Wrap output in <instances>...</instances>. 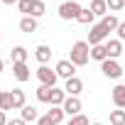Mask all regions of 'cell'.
<instances>
[{
    "label": "cell",
    "instance_id": "1",
    "mask_svg": "<svg viewBox=\"0 0 125 125\" xmlns=\"http://www.w3.org/2000/svg\"><path fill=\"white\" fill-rule=\"evenodd\" d=\"M69 61L79 69V66H86L88 61H91V44L86 42V39H79V42H74L71 44V56H69Z\"/></svg>",
    "mask_w": 125,
    "mask_h": 125
},
{
    "label": "cell",
    "instance_id": "2",
    "mask_svg": "<svg viewBox=\"0 0 125 125\" xmlns=\"http://www.w3.org/2000/svg\"><path fill=\"white\" fill-rule=\"evenodd\" d=\"M27 105V101H25V91L22 88H12V91H8L5 93V101H3V110L8 113V110H22Z\"/></svg>",
    "mask_w": 125,
    "mask_h": 125
},
{
    "label": "cell",
    "instance_id": "3",
    "mask_svg": "<svg viewBox=\"0 0 125 125\" xmlns=\"http://www.w3.org/2000/svg\"><path fill=\"white\" fill-rule=\"evenodd\" d=\"M81 10H83V8H81L79 0H66V3H61V5H59L56 12H59L61 20H66V22H69V20H79Z\"/></svg>",
    "mask_w": 125,
    "mask_h": 125
},
{
    "label": "cell",
    "instance_id": "4",
    "mask_svg": "<svg viewBox=\"0 0 125 125\" xmlns=\"http://www.w3.org/2000/svg\"><path fill=\"white\" fill-rule=\"evenodd\" d=\"M108 39H110V32H108V30H105L101 22L91 25V32H88V39H86L91 47H96V44H105Z\"/></svg>",
    "mask_w": 125,
    "mask_h": 125
},
{
    "label": "cell",
    "instance_id": "5",
    "mask_svg": "<svg viewBox=\"0 0 125 125\" xmlns=\"http://www.w3.org/2000/svg\"><path fill=\"white\" fill-rule=\"evenodd\" d=\"M37 79H39V83L42 86H56V81H59V76H56V71L54 69H49L47 64H39V69H37Z\"/></svg>",
    "mask_w": 125,
    "mask_h": 125
},
{
    "label": "cell",
    "instance_id": "6",
    "mask_svg": "<svg viewBox=\"0 0 125 125\" xmlns=\"http://www.w3.org/2000/svg\"><path fill=\"white\" fill-rule=\"evenodd\" d=\"M101 71L105 79H120L123 76V66L118 64V59H105L101 64Z\"/></svg>",
    "mask_w": 125,
    "mask_h": 125
},
{
    "label": "cell",
    "instance_id": "7",
    "mask_svg": "<svg viewBox=\"0 0 125 125\" xmlns=\"http://www.w3.org/2000/svg\"><path fill=\"white\" fill-rule=\"evenodd\" d=\"M54 71H56V76L59 79H71V76H76V66L71 64L69 59H61V61H56V66H54Z\"/></svg>",
    "mask_w": 125,
    "mask_h": 125
},
{
    "label": "cell",
    "instance_id": "8",
    "mask_svg": "<svg viewBox=\"0 0 125 125\" xmlns=\"http://www.w3.org/2000/svg\"><path fill=\"white\" fill-rule=\"evenodd\" d=\"M61 108H64V113L69 115V118H74V115H79L81 113V98L79 96H66V101H64V105H61Z\"/></svg>",
    "mask_w": 125,
    "mask_h": 125
},
{
    "label": "cell",
    "instance_id": "9",
    "mask_svg": "<svg viewBox=\"0 0 125 125\" xmlns=\"http://www.w3.org/2000/svg\"><path fill=\"white\" fill-rule=\"evenodd\" d=\"M12 76H15L20 83H25V81H30V79H32V71H30V66H27V61L12 64Z\"/></svg>",
    "mask_w": 125,
    "mask_h": 125
},
{
    "label": "cell",
    "instance_id": "10",
    "mask_svg": "<svg viewBox=\"0 0 125 125\" xmlns=\"http://www.w3.org/2000/svg\"><path fill=\"white\" fill-rule=\"evenodd\" d=\"M105 52H108V59H118V56H123V54H125V49H123V42H120L118 37L105 42Z\"/></svg>",
    "mask_w": 125,
    "mask_h": 125
},
{
    "label": "cell",
    "instance_id": "11",
    "mask_svg": "<svg viewBox=\"0 0 125 125\" xmlns=\"http://www.w3.org/2000/svg\"><path fill=\"white\" fill-rule=\"evenodd\" d=\"M64 91H66V96H79V93L83 91V81H81L79 76H71V79H66Z\"/></svg>",
    "mask_w": 125,
    "mask_h": 125
},
{
    "label": "cell",
    "instance_id": "12",
    "mask_svg": "<svg viewBox=\"0 0 125 125\" xmlns=\"http://www.w3.org/2000/svg\"><path fill=\"white\" fill-rule=\"evenodd\" d=\"M110 98H113L115 108H123V110H125V83H118V86L110 91Z\"/></svg>",
    "mask_w": 125,
    "mask_h": 125
},
{
    "label": "cell",
    "instance_id": "13",
    "mask_svg": "<svg viewBox=\"0 0 125 125\" xmlns=\"http://www.w3.org/2000/svg\"><path fill=\"white\" fill-rule=\"evenodd\" d=\"M34 56H37L39 64H49V61H52V47L49 44H39L34 49Z\"/></svg>",
    "mask_w": 125,
    "mask_h": 125
},
{
    "label": "cell",
    "instance_id": "14",
    "mask_svg": "<svg viewBox=\"0 0 125 125\" xmlns=\"http://www.w3.org/2000/svg\"><path fill=\"white\" fill-rule=\"evenodd\" d=\"M91 12H93L96 17H105L110 10H108V3H105V0H91Z\"/></svg>",
    "mask_w": 125,
    "mask_h": 125
},
{
    "label": "cell",
    "instance_id": "15",
    "mask_svg": "<svg viewBox=\"0 0 125 125\" xmlns=\"http://www.w3.org/2000/svg\"><path fill=\"white\" fill-rule=\"evenodd\" d=\"M27 56H30V52L22 47V44H17V47H12V52H10V59H12V64H20V61H27Z\"/></svg>",
    "mask_w": 125,
    "mask_h": 125
},
{
    "label": "cell",
    "instance_id": "16",
    "mask_svg": "<svg viewBox=\"0 0 125 125\" xmlns=\"http://www.w3.org/2000/svg\"><path fill=\"white\" fill-rule=\"evenodd\" d=\"M37 27H39V22H37L34 17H22V20H20V30H22L25 34H32V32H37Z\"/></svg>",
    "mask_w": 125,
    "mask_h": 125
},
{
    "label": "cell",
    "instance_id": "17",
    "mask_svg": "<svg viewBox=\"0 0 125 125\" xmlns=\"http://www.w3.org/2000/svg\"><path fill=\"white\" fill-rule=\"evenodd\" d=\"M64 115H66V113H64V108H61V105H52V110H47V118H49L54 125H59L61 120H64Z\"/></svg>",
    "mask_w": 125,
    "mask_h": 125
},
{
    "label": "cell",
    "instance_id": "18",
    "mask_svg": "<svg viewBox=\"0 0 125 125\" xmlns=\"http://www.w3.org/2000/svg\"><path fill=\"white\" fill-rule=\"evenodd\" d=\"M91 59L93 61H103L108 59V52H105V44H96V47H91Z\"/></svg>",
    "mask_w": 125,
    "mask_h": 125
},
{
    "label": "cell",
    "instance_id": "19",
    "mask_svg": "<svg viewBox=\"0 0 125 125\" xmlns=\"http://www.w3.org/2000/svg\"><path fill=\"white\" fill-rule=\"evenodd\" d=\"M101 25H103L108 32H115V30H118V25H120V20H118L113 12H108L105 17H101Z\"/></svg>",
    "mask_w": 125,
    "mask_h": 125
},
{
    "label": "cell",
    "instance_id": "20",
    "mask_svg": "<svg viewBox=\"0 0 125 125\" xmlns=\"http://www.w3.org/2000/svg\"><path fill=\"white\" fill-rule=\"evenodd\" d=\"M20 118H22L25 123H37V120H39V113H37V108H34V105H25Z\"/></svg>",
    "mask_w": 125,
    "mask_h": 125
},
{
    "label": "cell",
    "instance_id": "21",
    "mask_svg": "<svg viewBox=\"0 0 125 125\" xmlns=\"http://www.w3.org/2000/svg\"><path fill=\"white\" fill-rule=\"evenodd\" d=\"M64 101H66V91L64 88H52V103L49 105H64Z\"/></svg>",
    "mask_w": 125,
    "mask_h": 125
},
{
    "label": "cell",
    "instance_id": "22",
    "mask_svg": "<svg viewBox=\"0 0 125 125\" xmlns=\"http://www.w3.org/2000/svg\"><path fill=\"white\" fill-rule=\"evenodd\" d=\"M37 101L39 103H52V86H42L37 88Z\"/></svg>",
    "mask_w": 125,
    "mask_h": 125
},
{
    "label": "cell",
    "instance_id": "23",
    "mask_svg": "<svg viewBox=\"0 0 125 125\" xmlns=\"http://www.w3.org/2000/svg\"><path fill=\"white\" fill-rule=\"evenodd\" d=\"M110 125H125V110L123 108L110 110Z\"/></svg>",
    "mask_w": 125,
    "mask_h": 125
},
{
    "label": "cell",
    "instance_id": "24",
    "mask_svg": "<svg viewBox=\"0 0 125 125\" xmlns=\"http://www.w3.org/2000/svg\"><path fill=\"white\" fill-rule=\"evenodd\" d=\"M32 5H34V0H20L17 3V10L22 12V17H32Z\"/></svg>",
    "mask_w": 125,
    "mask_h": 125
},
{
    "label": "cell",
    "instance_id": "25",
    "mask_svg": "<svg viewBox=\"0 0 125 125\" xmlns=\"http://www.w3.org/2000/svg\"><path fill=\"white\" fill-rule=\"evenodd\" d=\"M93 20H96V15L91 12V8H83L81 10V15H79V20L76 22H81V25H93Z\"/></svg>",
    "mask_w": 125,
    "mask_h": 125
},
{
    "label": "cell",
    "instance_id": "26",
    "mask_svg": "<svg viewBox=\"0 0 125 125\" xmlns=\"http://www.w3.org/2000/svg\"><path fill=\"white\" fill-rule=\"evenodd\" d=\"M44 12H47V5L42 3V0H34V5H32V17H34V20H39Z\"/></svg>",
    "mask_w": 125,
    "mask_h": 125
},
{
    "label": "cell",
    "instance_id": "27",
    "mask_svg": "<svg viewBox=\"0 0 125 125\" xmlns=\"http://www.w3.org/2000/svg\"><path fill=\"white\" fill-rule=\"evenodd\" d=\"M66 125H91V120L83 115V113H79V115H74V118H69V123Z\"/></svg>",
    "mask_w": 125,
    "mask_h": 125
},
{
    "label": "cell",
    "instance_id": "28",
    "mask_svg": "<svg viewBox=\"0 0 125 125\" xmlns=\"http://www.w3.org/2000/svg\"><path fill=\"white\" fill-rule=\"evenodd\" d=\"M105 3H108V10L115 15V12H120L123 8H125V0H105Z\"/></svg>",
    "mask_w": 125,
    "mask_h": 125
},
{
    "label": "cell",
    "instance_id": "29",
    "mask_svg": "<svg viewBox=\"0 0 125 125\" xmlns=\"http://www.w3.org/2000/svg\"><path fill=\"white\" fill-rule=\"evenodd\" d=\"M115 32H118V39H120V42H125V22H120Z\"/></svg>",
    "mask_w": 125,
    "mask_h": 125
},
{
    "label": "cell",
    "instance_id": "30",
    "mask_svg": "<svg viewBox=\"0 0 125 125\" xmlns=\"http://www.w3.org/2000/svg\"><path fill=\"white\" fill-rule=\"evenodd\" d=\"M8 125H27L22 118H12V120H8Z\"/></svg>",
    "mask_w": 125,
    "mask_h": 125
},
{
    "label": "cell",
    "instance_id": "31",
    "mask_svg": "<svg viewBox=\"0 0 125 125\" xmlns=\"http://www.w3.org/2000/svg\"><path fill=\"white\" fill-rule=\"evenodd\" d=\"M37 125H54V123H52V120H49V118H47V115H42V118H39V120H37Z\"/></svg>",
    "mask_w": 125,
    "mask_h": 125
},
{
    "label": "cell",
    "instance_id": "32",
    "mask_svg": "<svg viewBox=\"0 0 125 125\" xmlns=\"http://www.w3.org/2000/svg\"><path fill=\"white\" fill-rule=\"evenodd\" d=\"M0 125H8V113L0 110Z\"/></svg>",
    "mask_w": 125,
    "mask_h": 125
},
{
    "label": "cell",
    "instance_id": "33",
    "mask_svg": "<svg viewBox=\"0 0 125 125\" xmlns=\"http://www.w3.org/2000/svg\"><path fill=\"white\" fill-rule=\"evenodd\" d=\"M20 0H3V5H17Z\"/></svg>",
    "mask_w": 125,
    "mask_h": 125
},
{
    "label": "cell",
    "instance_id": "34",
    "mask_svg": "<svg viewBox=\"0 0 125 125\" xmlns=\"http://www.w3.org/2000/svg\"><path fill=\"white\" fill-rule=\"evenodd\" d=\"M3 101H5V91H0V110H3Z\"/></svg>",
    "mask_w": 125,
    "mask_h": 125
},
{
    "label": "cell",
    "instance_id": "35",
    "mask_svg": "<svg viewBox=\"0 0 125 125\" xmlns=\"http://www.w3.org/2000/svg\"><path fill=\"white\" fill-rule=\"evenodd\" d=\"M3 69H5V61H3V59H0V74H3Z\"/></svg>",
    "mask_w": 125,
    "mask_h": 125
},
{
    "label": "cell",
    "instance_id": "36",
    "mask_svg": "<svg viewBox=\"0 0 125 125\" xmlns=\"http://www.w3.org/2000/svg\"><path fill=\"white\" fill-rule=\"evenodd\" d=\"M91 125H103V123H91Z\"/></svg>",
    "mask_w": 125,
    "mask_h": 125
},
{
    "label": "cell",
    "instance_id": "37",
    "mask_svg": "<svg viewBox=\"0 0 125 125\" xmlns=\"http://www.w3.org/2000/svg\"><path fill=\"white\" fill-rule=\"evenodd\" d=\"M0 44H3V37H0Z\"/></svg>",
    "mask_w": 125,
    "mask_h": 125
},
{
    "label": "cell",
    "instance_id": "38",
    "mask_svg": "<svg viewBox=\"0 0 125 125\" xmlns=\"http://www.w3.org/2000/svg\"><path fill=\"white\" fill-rule=\"evenodd\" d=\"M123 56H125V54H123Z\"/></svg>",
    "mask_w": 125,
    "mask_h": 125
}]
</instances>
